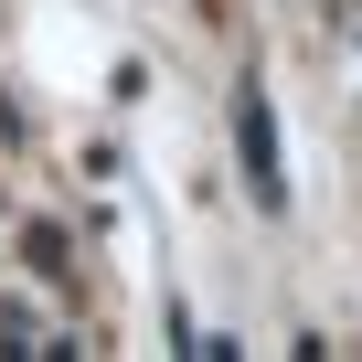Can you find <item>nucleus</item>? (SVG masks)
<instances>
[{
	"label": "nucleus",
	"instance_id": "obj_1",
	"mask_svg": "<svg viewBox=\"0 0 362 362\" xmlns=\"http://www.w3.org/2000/svg\"><path fill=\"white\" fill-rule=\"evenodd\" d=\"M235 149H245V181H256V203H277L288 181H277V128H267V96H256V86L235 96Z\"/></svg>",
	"mask_w": 362,
	"mask_h": 362
},
{
	"label": "nucleus",
	"instance_id": "obj_2",
	"mask_svg": "<svg viewBox=\"0 0 362 362\" xmlns=\"http://www.w3.org/2000/svg\"><path fill=\"white\" fill-rule=\"evenodd\" d=\"M330 11H362V0H330Z\"/></svg>",
	"mask_w": 362,
	"mask_h": 362
}]
</instances>
